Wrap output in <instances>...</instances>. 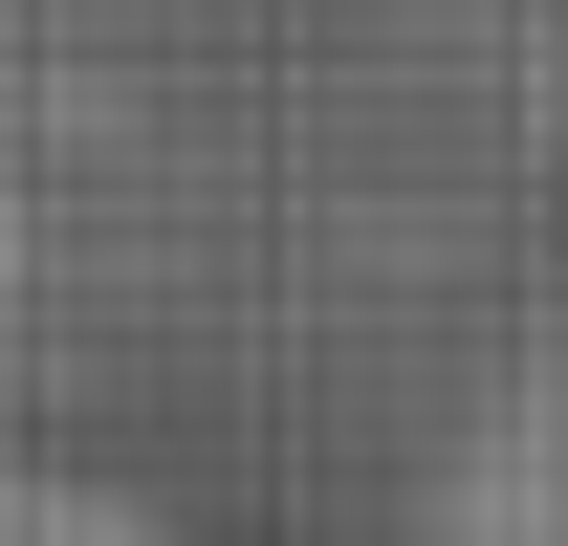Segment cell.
<instances>
[{
	"instance_id": "obj_2",
	"label": "cell",
	"mask_w": 568,
	"mask_h": 546,
	"mask_svg": "<svg viewBox=\"0 0 568 546\" xmlns=\"http://www.w3.org/2000/svg\"><path fill=\"white\" fill-rule=\"evenodd\" d=\"M0 546H197V525L132 503V481H67V459H44V481H0Z\"/></svg>"
},
{
	"instance_id": "obj_3",
	"label": "cell",
	"mask_w": 568,
	"mask_h": 546,
	"mask_svg": "<svg viewBox=\"0 0 568 546\" xmlns=\"http://www.w3.org/2000/svg\"><path fill=\"white\" fill-rule=\"evenodd\" d=\"M547 110H568V22H547Z\"/></svg>"
},
{
	"instance_id": "obj_1",
	"label": "cell",
	"mask_w": 568,
	"mask_h": 546,
	"mask_svg": "<svg viewBox=\"0 0 568 546\" xmlns=\"http://www.w3.org/2000/svg\"><path fill=\"white\" fill-rule=\"evenodd\" d=\"M416 546H568V306L459 394V437L416 481Z\"/></svg>"
}]
</instances>
